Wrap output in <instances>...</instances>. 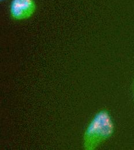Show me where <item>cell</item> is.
I'll use <instances>...</instances> for the list:
<instances>
[{
  "label": "cell",
  "instance_id": "6da1fadb",
  "mask_svg": "<svg viewBox=\"0 0 134 150\" xmlns=\"http://www.w3.org/2000/svg\"><path fill=\"white\" fill-rule=\"evenodd\" d=\"M115 130V122L110 112L105 109L99 110L91 120L84 133V149L95 150L111 137Z\"/></svg>",
  "mask_w": 134,
  "mask_h": 150
},
{
  "label": "cell",
  "instance_id": "7a4b0ae2",
  "mask_svg": "<svg viewBox=\"0 0 134 150\" xmlns=\"http://www.w3.org/2000/svg\"><path fill=\"white\" fill-rule=\"evenodd\" d=\"M37 9L34 0H12L9 6L11 17L15 20L30 18Z\"/></svg>",
  "mask_w": 134,
  "mask_h": 150
},
{
  "label": "cell",
  "instance_id": "3957f363",
  "mask_svg": "<svg viewBox=\"0 0 134 150\" xmlns=\"http://www.w3.org/2000/svg\"><path fill=\"white\" fill-rule=\"evenodd\" d=\"M1 1H4V0H1Z\"/></svg>",
  "mask_w": 134,
  "mask_h": 150
},
{
  "label": "cell",
  "instance_id": "277c9868",
  "mask_svg": "<svg viewBox=\"0 0 134 150\" xmlns=\"http://www.w3.org/2000/svg\"></svg>",
  "mask_w": 134,
  "mask_h": 150
}]
</instances>
